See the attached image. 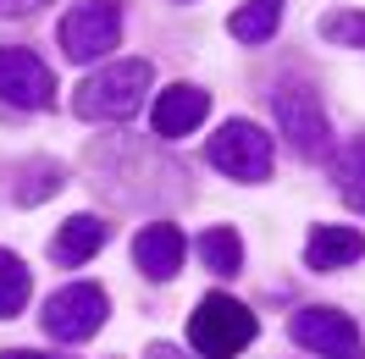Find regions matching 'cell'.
I'll list each match as a JSON object with an SVG mask.
<instances>
[{
    "instance_id": "obj_1",
    "label": "cell",
    "mask_w": 365,
    "mask_h": 359,
    "mask_svg": "<svg viewBox=\"0 0 365 359\" xmlns=\"http://www.w3.org/2000/svg\"><path fill=\"white\" fill-rule=\"evenodd\" d=\"M150 78H155V67H150L144 56H133V61H111V67L89 72V78L78 83L72 111L83 116V122H122V116L138 111V100H144V89H150Z\"/></svg>"
},
{
    "instance_id": "obj_2",
    "label": "cell",
    "mask_w": 365,
    "mask_h": 359,
    "mask_svg": "<svg viewBox=\"0 0 365 359\" xmlns=\"http://www.w3.org/2000/svg\"><path fill=\"white\" fill-rule=\"evenodd\" d=\"M205 160L216 172H227L232 182H266L277 150H272V133H266L260 122L232 116V122H222V128L205 138Z\"/></svg>"
},
{
    "instance_id": "obj_3",
    "label": "cell",
    "mask_w": 365,
    "mask_h": 359,
    "mask_svg": "<svg viewBox=\"0 0 365 359\" xmlns=\"http://www.w3.org/2000/svg\"><path fill=\"white\" fill-rule=\"evenodd\" d=\"M188 343H194V354H205V359L244 354V348L255 343L250 304H238V298H227V293H205L200 310L188 315Z\"/></svg>"
},
{
    "instance_id": "obj_4",
    "label": "cell",
    "mask_w": 365,
    "mask_h": 359,
    "mask_svg": "<svg viewBox=\"0 0 365 359\" xmlns=\"http://www.w3.org/2000/svg\"><path fill=\"white\" fill-rule=\"evenodd\" d=\"M272 111H277V128H282V138L294 144L304 160H321L327 155V144H332V128H327V111H321V100L310 83H299V78H282V83H272Z\"/></svg>"
},
{
    "instance_id": "obj_5",
    "label": "cell",
    "mask_w": 365,
    "mask_h": 359,
    "mask_svg": "<svg viewBox=\"0 0 365 359\" xmlns=\"http://www.w3.org/2000/svg\"><path fill=\"white\" fill-rule=\"evenodd\" d=\"M56 39L67 50V61L111 56L122 45V0H83V6H72L61 17V28H56Z\"/></svg>"
},
{
    "instance_id": "obj_6",
    "label": "cell",
    "mask_w": 365,
    "mask_h": 359,
    "mask_svg": "<svg viewBox=\"0 0 365 359\" xmlns=\"http://www.w3.org/2000/svg\"><path fill=\"white\" fill-rule=\"evenodd\" d=\"M288 337H294L299 348H310L316 359H365L360 326L343 310H332V304H304V310H294Z\"/></svg>"
},
{
    "instance_id": "obj_7",
    "label": "cell",
    "mask_w": 365,
    "mask_h": 359,
    "mask_svg": "<svg viewBox=\"0 0 365 359\" xmlns=\"http://www.w3.org/2000/svg\"><path fill=\"white\" fill-rule=\"evenodd\" d=\"M106 315H111V298H106V288H94V282H72V288L50 293L45 298V332L56 337V343H83V337H94L100 326H106Z\"/></svg>"
},
{
    "instance_id": "obj_8",
    "label": "cell",
    "mask_w": 365,
    "mask_h": 359,
    "mask_svg": "<svg viewBox=\"0 0 365 359\" xmlns=\"http://www.w3.org/2000/svg\"><path fill=\"white\" fill-rule=\"evenodd\" d=\"M0 100L17 105V111H50L56 100V72L23 45H6L0 50Z\"/></svg>"
},
{
    "instance_id": "obj_9",
    "label": "cell",
    "mask_w": 365,
    "mask_h": 359,
    "mask_svg": "<svg viewBox=\"0 0 365 359\" xmlns=\"http://www.w3.org/2000/svg\"><path fill=\"white\" fill-rule=\"evenodd\" d=\"M182 254H188V244H182V227L172 222H150V227H138V238H133V266L150 276V282H172L182 271Z\"/></svg>"
},
{
    "instance_id": "obj_10",
    "label": "cell",
    "mask_w": 365,
    "mask_h": 359,
    "mask_svg": "<svg viewBox=\"0 0 365 359\" xmlns=\"http://www.w3.org/2000/svg\"><path fill=\"white\" fill-rule=\"evenodd\" d=\"M205 116H210V94L205 89H194V83H172L166 94H155L150 128H155L160 138H182V133H194Z\"/></svg>"
},
{
    "instance_id": "obj_11",
    "label": "cell",
    "mask_w": 365,
    "mask_h": 359,
    "mask_svg": "<svg viewBox=\"0 0 365 359\" xmlns=\"http://www.w3.org/2000/svg\"><path fill=\"white\" fill-rule=\"evenodd\" d=\"M360 254H365V232L360 227L321 222V227H310V238H304V266L310 271H343L349 260H360Z\"/></svg>"
},
{
    "instance_id": "obj_12",
    "label": "cell",
    "mask_w": 365,
    "mask_h": 359,
    "mask_svg": "<svg viewBox=\"0 0 365 359\" xmlns=\"http://www.w3.org/2000/svg\"><path fill=\"white\" fill-rule=\"evenodd\" d=\"M106 238H111V227L100 222V216H67V222L56 227L50 254H56V266H83V260H94L106 249Z\"/></svg>"
},
{
    "instance_id": "obj_13",
    "label": "cell",
    "mask_w": 365,
    "mask_h": 359,
    "mask_svg": "<svg viewBox=\"0 0 365 359\" xmlns=\"http://www.w3.org/2000/svg\"><path fill=\"white\" fill-rule=\"evenodd\" d=\"M277 28H282V0H244L227 17V33L238 45H266Z\"/></svg>"
},
{
    "instance_id": "obj_14",
    "label": "cell",
    "mask_w": 365,
    "mask_h": 359,
    "mask_svg": "<svg viewBox=\"0 0 365 359\" xmlns=\"http://www.w3.org/2000/svg\"><path fill=\"white\" fill-rule=\"evenodd\" d=\"M61 182H67V166H61V160H28L23 172H17L11 199L17 204H39V199H50V194H61Z\"/></svg>"
},
{
    "instance_id": "obj_15",
    "label": "cell",
    "mask_w": 365,
    "mask_h": 359,
    "mask_svg": "<svg viewBox=\"0 0 365 359\" xmlns=\"http://www.w3.org/2000/svg\"><path fill=\"white\" fill-rule=\"evenodd\" d=\"M200 260H205L216 276H232V271H244V238H238L232 227H210L205 238H200Z\"/></svg>"
},
{
    "instance_id": "obj_16",
    "label": "cell",
    "mask_w": 365,
    "mask_h": 359,
    "mask_svg": "<svg viewBox=\"0 0 365 359\" xmlns=\"http://www.w3.org/2000/svg\"><path fill=\"white\" fill-rule=\"evenodd\" d=\"M28 266L23 254H11V249H0V321H11V315H23L28 304Z\"/></svg>"
},
{
    "instance_id": "obj_17",
    "label": "cell",
    "mask_w": 365,
    "mask_h": 359,
    "mask_svg": "<svg viewBox=\"0 0 365 359\" xmlns=\"http://www.w3.org/2000/svg\"><path fill=\"white\" fill-rule=\"evenodd\" d=\"M338 194H343L349 210L365 216V138H354V144L338 155Z\"/></svg>"
},
{
    "instance_id": "obj_18",
    "label": "cell",
    "mask_w": 365,
    "mask_h": 359,
    "mask_svg": "<svg viewBox=\"0 0 365 359\" xmlns=\"http://www.w3.org/2000/svg\"><path fill=\"white\" fill-rule=\"evenodd\" d=\"M321 39L365 50V11H332V17H321Z\"/></svg>"
},
{
    "instance_id": "obj_19",
    "label": "cell",
    "mask_w": 365,
    "mask_h": 359,
    "mask_svg": "<svg viewBox=\"0 0 365 359\" xmlns=\"http://www.w3.org/2000/svg\"><path fill=\"white\" fill-rule=\"evenodd\" d=\"M39 6H50V0H0V17H28Z\"/></svg>"
},
{
    "instance_id": "obj_20",
    "label": "cell",
    "mask_w": 365,
    "mask_h": 359,
    "mask_svg": "<svg viewBox=\"0 0 365 359\" xmlns=\"http://www.w3.org/2000/svg\"><path fill=\"white\" fill-rule=\"evenodd\" d=\"M144 359H182V354L172 348V343H150V348H144Z\"/></svg>"
},
{
    "instance_id": "obj_21",
    "label": "cell",
    "mask_w": 365,
    "mask_h": 359,
    "mask_svg": "<svg viewBox=\"0 0 365 359\" xmlns=\"http://www.w3.org/2000/svg\"><path fill=\"white\" fill-rule=\"evenodd\" d=\"M0 359H45V354H34V348H6Z\"/></svg>"
}]
</instances>
